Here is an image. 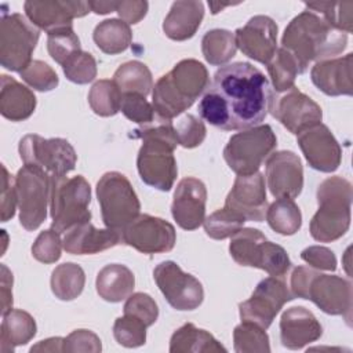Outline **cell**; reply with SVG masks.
<instances>
[{"mask_svg":"<svg viewBox=\"0 0 353 353\" xmlns=\"http://www.w3.org/2000/svg\"><path fill=\"white\" fill-rule=\"evenodd\" d=\"M352 199V183L342 176H330L319 185V210L310 221V234L314 240L331 243L347 232Z\"/></svg>","mask_w":353,"mask_h":353,"instance_id":"obj_5","label":"cell"},{"mask_svg":"<svg viewBox=\"0 0 353 353\" xmlns=\"http://www.w3.org/2000/svg\"><path fill=\"white\" fill-rule=\"evenodd\" d=\"M1 222H7L14 216L18 200L15 190V178L8 174L6 165H1Z\"/></svg>","mask_w":353,"mask_h":353,"instance_id":"obj_52","label":"cell"},{"mask_svg":"<svg viewBox=\"0 0 353 353\" xmlns=\"http://www.w3.org/2000/svg\"><path fill=\"white\" fill-rule=\"evenodd\" d=\"M277 145L269 124H259L232 135L223 149V159L237 175L255 174Z\"/></svg>","mask_w":353,"mask_h":353,"instance_id":"obj_9","label":"cell"},{"mask_svg":"<svg viewBox=\"0 0 353 353\" xmlns=\"http://www.w3.org/2000/svg\"><path fill=\"white\" fill-rule=\"evenodd\" d=\"M272 95L266 76L250 62L223 65L208 84L199 114L225 131L248 130L265 120Z\"/></svg>","mask_w":353,"mask_h":353,"instance_id":"obj_1","label":"cell"},{"mask_svg":"<svg viewBox=\"0 0 353 353\" xmlns=\"http://www.w3.org/2000/svg\"><path fill=\"white\" fill-rule=\"evenodd\" d=\"M146 324L139 319L124 314L113 324L114 339L125 347H138L146 342Z\"/></svg>","mask_w":353,"mask_h":353,"instance_id":"obj_43","label":"cell"},{"mask_svg":"<svg viewBox=\"0 0 353 353\" xmlns=\"http://www.w3.org/2000/svg\"><path fill=\"white\" fill-rule=\"evenodd\" d=\"M62 240L59 233L52 228L40 232L32 245V255L34 259L43 263H54L61 258Z\"/></svg>","mask_w":353,"mask_h":353,"instance_id":"obj_46","label":"cell"},{"mask_svg":"<svg viewBox=\"0 0 353 353\" xmlns=\"http://www.w3.org/2000/svg\"><path fill=\"white\" fill-rule=\"evenodd\" d=\"M269 110L290 132L298 135L302 131L320 124L321 108L306 94L292 87L280 97L272 95Z\"/></svg>","mask_w":353,"mask_h":353,"instance_id":"obj_16","label":"cell"},{"mask_svg":"<svg viewBox=\"0 0 353 353\" xmlns=\"http://www.w3.org/2000/svg\"><path fill=\"white\" fill-rule=\"evenodd\" d=\"M15 190L22 228L36 230L47 218L51 178L34 167L23 165L15 175Z\"/></svg>","mask_w":353,"mask_h":353,"instance_id":"obj_12","label":"cell"},{"mask_svg":"<svg viewBox=\"0 0 353 353\" xmlns=\"http://www.w3.org/2000/svg\"><path fill=\"white\" fill-rule=\"evenodd\" d=\"M135 285L134 273L121 263H110L103 266L97 274V292L108 302H121L127 299Z\"/></svg>","mask_w":353,"mask_h":353,"instance_id":"obj_29","label":"cell"},{"mask_svg":"<svg viewBox=\"0 0 353 353\" xmlns=\"http://www.w3.org/2000/svg\"><path fill=\"white\" fill-rule=\"evenodd\" d=\"M88 103L98 116H114L120 110L121 92L113 80H98L88 92Z\"/></svg>","mask_w":353,"mask_h":353,"instance_id":"obj_38","label":"cell"},{"mask_svg":"<svg viewBox=\"0 0 353 353\" xmlns=\"http://www.w3.org/2000/svg\"><path fill=\"white\" fill-rule=\"evenodd\" d=\"M323 334V327L316 316L303 306L287 309L280 319V339L283 346L298 350L317 341Z\"/></svg>","mask_w":353,"mask_h":353,"instance_id":"obj_25","label":"cell"},{"mask_svg":"<svg viewBox=\"0 0 353 353\" xmlns=\"http://www.w3.org/2000/svg\"><path fill=\"white\" fill-rule=\"evenodd\" d=\"M123 244L143 254L168 252L174 248L176 233L174 226L153 215L139 214L123 230Z\"/></svg>","mask_w":353,"mask_h":353,"instance_id":"obj_15","label":"cell"},{"mask_svg":"<svg viewBox=\"0 0 353 353\" xmlns=\"http://www.w3.org/2000/svg\"><path fill=\"white\" fill-rule=\"evenodd\" d=\"M97 197L102 221L109 229L121 232L139 215V199L128 178L121 172H105L97 183Z\"/></svg>","mask_w":353,"mask_h":353,"instance_id":"obj_8","label":"cell"},{"mask_svg":"<svg viewBox=\"0 0 353 353\" xmlns=\"http://www.w3.org/2000/svg\"><path fill=\"white\" fill-rule=\"evenodd\" d=\"M19 74L26 84L37 91H51L59 83L55 70L48 63L39 59H33Z\"/></svg>","mask_w":353,"mask_h":353,"instance_id":"obj_44","label":"cell"},{"mask_svg":"<svg viewBox=\"0 0 353 353\" xmlns=\"http://www.w3.org/2000/svg\"><path fill=\"white\" fill-rule=\"evenodd\" d=\"M30 352H63V338L54 336L40 341L37 345L30 347Z\"/></svg>","mask_w":353,"mask_h":353,"instance_id":"obj_56","label":"cell"},{"mask_svg":"<svg viewBox=\"0 0 353 353\" xmlns=\"http://www.w3.org/2000/svg\"><path fill=\"white\" fill-rule=\"evenodd\" d=\"M113 83L123 94H139L146 97L153 88V79L149 68L139 61H128L117 68Z\"/></svg>","mask_w":353,"mask_h":353,"instance_id":"obj_33","label":"cell"},{"mask_svg":"<svg viewBox=\"0 0 353 353\" xmlns=\"http://www.w3.org/2000/svg\"><path fill=\"white\" fill-rule=\"evenodd\" d=\"M317 273V270L307 268V266H296L292 270L291 274V294L294 295V298H302L306 299L307 295V290L310 285L312 279L314 277V274Z\"/></svg>","mask_w":353,"mask_h":353,"instance_id":"obj_53","label":"cell"},{"mask_svg":"<svg viewBox=\"0 0 353 353\" xmlns=\"http://www.w3.org/2000/svg\"><path fill=\"white\" fill-rule=\"evenodd\" d=\"M63 73L68 80L76 84H87L97 76L95 58L85 51L74 54L63 66Z\"/></svg>","mask_w":353,"mask_h":353,"instance_id":"obj_45","label":"cell"},{"mask_svg":"<svg viewBox=\"0 0 353 353\" xmlns=\"http://www.w3.org/2000/svg\"><path fill=\"white\" fill-rule=\"evenodd\" d=\"M134 134L142 139L137 157L141 179L154 189L168 192L178 174L174 150L179 143L172 123L161 120L156 125H143Z\"/></svg>","mask_w":353,"mask_h":353,"instance_id":"obj_3","label":"cell"},{"mask_svg":"<svg viewBox=\"0 0 353 353\" xmlns=\"http://www.w3.org/2000/svg\"><path fill=\"white\" fill-rule=\"evenodd\" d=\"M102 350L101 339L90 330H74L63 338V352H91L98 353Z\"/></svg>","mask_w":353,"mask_h":353,"instance_id":"obj_50","label":"cell"},{"mask_svg":"<svg viewBox=\"0 0 353 353\" xmlns=\"http://www.w3.org/2000/svg\"><path fill=\"white\" fill-rule=\"evenodd\" d=\"M178 143L183 148L192 149L199 146L205 138V125L194 114H183L174 125Z\"/></svg>","mask_w":353,"mask_h":353,"instance_id":"obj_47","label":"cell"},{"mask_svg":"<svg viewBox=\"0 0 353 353\" xmlns=\"http://www.w3.org/2000/svg\"><path fill=\"white\" fill-rule=\"evenodd\" d=\"M266 183L276 199L299 196L303 188L301 159L291 150L272 153L266 159Z\"/></svg>","mask_w":353,"mask_h":353,"instance_id":"obj_21","label":"cell"},{"mask_svg":"<svg viewBox=\"0 0 353 353\" xmlns=\"http://www.w3.org/2000/svg\"><path fill=\"white\" fill-rule=\"evenodd\" d=\"M47 50L50 57L62 66L74 54L81 51L80 40L72 26L57 29L47 33Z\"/></svg>","mask_w":353,"mask_h":353,"instance_id":"obj_40","label":"cell"},{"mask_svg":"<svg viewBox=\"0 0 353 353\" xmlns=\"http://www.w3.org/2000/svg\"><path fill=\"white\" fill-rule=\"evenodd\" d=\"M266 68L276 92H285L295 87V77L303 73L296 59L283 47L277 48L274 57L269 61Z\"/></svg>","mask_w":353,"mask_h":353,"instance_id":"obj_37","label":"cell"},{"mask_svg":"<svg viewBox=\"0 0 353 353\" xmlns=\"http://www.w3.org/2000/svg\"><path fill=\"white\" fill-rule=\"evenodd\" d=\"M307 10L320 12L323 18L335 29L350 33L353 28V3L352 1H320L305 3Z\"/></svg>","mask_w":353,"mask_h":353,"instance_id":"obj_39","label":"cell"},{"mask_svg":"<svg viewBox=\"0 0 353 353\" xmlns=\"http://www.w3.org/2000/svg\"><path fill=\"white\" fill-rule=\"evenodd\" d=\"M203 17L204 4L201 1H175L163 22V30L168 39L185 41L194 36Z\"/></svg>","mask_w":353,"mask_h":353,"instance_id":"obj_27","label":"cell"},{"mask_svg":"<svg viewBox=\"0 0 353 353\" xmlns=\"http://www.w3.org/2000/svg\"><path fill=\"white\" fill-rule=\"evenodd\" d=\"M230 256L241 266L258 268L274 277H284L291 269L287 251L254 228H241L229 243Z\"/></svg>","mask_w":353,"mask_h":353,"instance_id":"obj_7","label":"cell"},{"mask_svg":"<svg viewBox=\"0 0 353 353\" xmlns=\"http://www.w3.org/2000/svg\"><path fill=\"white\" fill-rule=\"evenodd\" d=\"M244 222L245 219L243 216L223 207L207 216L203 225L207 236L215 240H223L237 233L243 228Z\"/></svg>","mask_w":353,"mask_h":353,"instance_id":"obj_42","label":"cell"},{"mask_svg":"<svg viewBox=\"0 0 353 353\" xmlns=\"http://www.w3.org/2000/svg\"><path fill=\"white\" fill-rule=\"evenodd\" d=\"M234 40L244 55L268 65L277 51V25L266 15H255L234 32Z\"/></svg>","mask_w":353,"mask_h":353,"instance_id":"obj_18","label":"cell"},{"mask_svg":"<svg viewBox=\"0 0 353 353\" xmlns=\"http://www.w3.org/2000/svg\"><path fill=\"white\" fill-rule=\"evenodd\" d=\"M117 244H123L121 232L109 228L97 229L90 221L72 226L62 239L63 250L73 255L98 254Z\"/></svg>","mask_w":353,"mask_h":353,"instance_id":"obj_24","label":"cell"},{"mask_svg":"<svg viewBox=\"0 0 353 353\" xmlns=\"http://www.w3.org/2000/svg\"><path fill=\"white\" fill-rule=\"evenodd\" d=\"M119 1H88L90 10L95 14H108L117 10Z\"/></svg>","mask_w":353,"mask_h":353,"instance_id":"obj_57","label":"cell"},{"mask_svg":"<svg viewBox=\"0 0 353 353\" xmlns=\"http://www.w3.org/2000/svg\"><path fill=\"white\" fill-rule=\"evenodd\" d=\"M347 44V34L332 28L323 17L305 10L284 29L281 47L287 50L305 72L312 61H324L341 54Z\"/></svg>","mask_w":353,"mask_h":353,"instance_id":"obj_2","label":"cell"},{"mask_svg":"<svg viewBox=\"0 0 353 353\" xmlns=\"http://www.w3.org/2000/svg\"><path fill=\"white\" fill-rule=\"evenodd\" d=\"M23 10L28 19L47 33L72 26L74 18L87 15L91 10L88 1H63V0H43L25 1Z\"/></svg>","mask_w":353,"mask_h":353,"instance_id":"obj_22","label":"cell"},{"mask_svg":"<svg viewBox=\"0 0 353 353\" xmlns=\"http://www.w3.org/2000/svg\"><path fill=\"white\" fill-rule=\"evenodd\" d=\"M90 201L91 188L84 176H51V228L58 233H65L72 226L88 222L91 219Z\"/></svg>","mask_w":353,"mask_h":353,"instance_id":"obj_6","label":"cell"},{"mask_svg":"<svg viewBox=\"0 0 353 353\" xmlns=\"http://www.w3.org/2000/svg\"><path fill=\"white\" fill-rule=\"evenodd\" d=\"M97 47L109 55L125 51L132 40L130 25L121 19L110 18L99 22L92 33Z\"/></svg>","mask_w":353,"mask_h":353,"instance_id":"obj_32","label":"cell"},{"mask_svg":"<svg viewBox=\"0 0 353 353\" xmlns=\"http://www.w3.org/2000/svg\"><path fill=\"white\" fill-rule=\"evenodd\" d=\"M269 226L279 234H295L302 225V214L294 199H276L266 210L265 215Z\"/></svg>","mask_w":353,"mask_h":353,"instance_id":"obj_34","label":"cell"},{"mask_svg":"<svg viewBox=\"0 0 353 353\" xmlns=\"http://www.w3.org/2000/svg\"><path fill=\"white\" fill-rule=\"evenodd\" d=\"M306 299L312 301L327 314L345 316L350 321L352 314V284L349 280L335 274L317 272L310 281Z\"/></svg>","mask_w":353,"mask_h":353,"instance_id":"obj_19","label":"cell"},{"mask_svg":"<svg viewBox=\"0 0 353 353\" xmlns=\"http://www.w3.org/2000/svg\"><path fill=\"white\" fill-rule=\"evenodd\" d=\"M40 30L22 14L3 12L0 21V63L11 72H22L33 59L32 54Z\"/></svg>","mask_w":353,"mask_h":353,"instance_id":"obj_10","label":"cell"},{"mask_svg":"<svg viewBox=\"0 0 353 353\" xmlns=\"http://www.w3.org/2000/svg\"><path fill=\"white\" fill-rule=\"evenodd\" d=\"M301 258L314 269L331 270L336 269V256L335 254L323 245H310L301 252Z\"/></svg>","mask_w":353,"mask_h":353,"instance_id":"obj_51","label":"cell"},{"mask_svg":"<svg viewBox=\"0 0 353 353\" xmlns=\"http://www.w3.org/2000/svg\"><path fill=\"white\" fill-rule=\"evenodd\" d=\"M124 314L134 316L143 321L146 327H150L156 323L159 317V307L154 299L143 292L131 294L124 303Z\"/></svg>","mask_w":353,"mask_h":353,"instance_id":"obj_49","label":"cell"},{"mask_svg":"<svg viewBox=\"0 0 353 353\" xmlns=\"http://www.w3.org/2000/svg\"><path fill=\"white\" fill-rule=\"evenodd\" d=\"M236 51L234 33L226 29H212L201 39V52L210 65H226L236 55Z\"/></svg>","mask_w":353,"mask_h":353,"instance_id":"obj_36","label":"cell"},{"mask_svg":"<svg viewBox=\"0 0 353 353\" xmlns=\"http://www.w3.org/2000/svg\"><path fill=\"white\" fill-rule=\"evenodd\" d=\"M154 281L165 301L176 310H194L204 299L201 283L192 274L185 273L172 261L159 263L153 270Z\"/></svg>","mask_w":353,"mask_h":353,"instance_id":"obj_14","label":"cell"},{"mask_svg":"<svg viewBox=\"0 0 353 353\" xmlns=\"http://www.w3.org/2000/svg\"><path fill=\"white\" fill-rule=\"evenodd\" d=\"M148 1H119L117 14L128 25L138 23L148 12Z\"/></svg>","mask_w":353,"mask_h":353,"instance_id":"obj_54","label":"cell"},{"mask_svg":"<svg viewBox=\"0 0 353 353\" xmlns=\"http://www.w3.org/2000/svg\"><path fill=\"white\" fill-rule=\"evenodd\" d=\"M352 68L353 54L349 52L345 57L316 62L310 70V79L320 91L330 97L352 95Z\"/></svg>","mask_w":353,"mask_h":353,"instance_id":"obj_26","label":"cell"},{"mask_svg":"<svg viewBox=\"0 0 353 353\" xmlns=\"http://www.w3.org/2000/svg\"><path fill=\"white\" fill-rule=\"evenodd\" d=\"M37 327L34 319L25 310L11 309L3 314L0 327V352L11 353L19 345H26L34 335Z\"/></svg>","mask_w":353,"mask_h":353,"instance_id":"obj_30","label":"cell"},{"mask_svg":"<svg viewBox=\"0 0 353 353\" xmlns=\"http://www.w3.org/2000/svg\"><path fill=\"white\" fill-rule=\"evenodd\" d=\"M298 145L312 168L321 172L338 170L342 149L325 124H316L298 134Z\"/></svg>","mask_w":353,"mask_h":353,"instance_id":"obj_20","label":"cell"},{"mask_svg":"<svg viewBox=\"0 0 353 353\" xmlns=\"http://www.w3.org/2000/svg\"><path fill=\"white\" fill-rule=\"evenodd\" d=\"M36 109L34 94L14 77L1 74L0 113L11 121H22L32 116Z\"/></svg>","mask_w":353,"mask_h":353,"instance_id":"obj_28","label":"cell"},{"mask_svg":"<svg viewBox=\"0 0 353 353\" xmlns=\"http://www.w3.org/2000/svg\"><path fill=\"white\" fill-rule=\"evenodd\" d=\"M19 156L23 165L34 167L51 176H65L74 170L77 154L69 141L63 138L46 139L37 134H28L19 141Z\"/></svg>","mask_w":353,"mask_h":353,"instance_id":"obj_11","label":"cell"},{"mask_svg":"<svg viewBox=\"0 0 353 353\" xmlns=\"http://www.w3.org/2000/svg\"><path fill=\"white\" fill-rule=\"evenodd\" d=\"M208 6L211 7V12L212 14H218L222 8L228 7V6H233L232 3H226V4H221V3H208Z\"/></svg>","mask_w":353,"mask_h":353,"instance_id":"obj_58","label":"cell"},{"mask_svg":"<svg viewBox=\"0 0 353 353\" xmlns=\"http://www.w3.org/2000/svg\"><path fill=\"white\" fill-rule=\"evenodd\" d=\"M171 353H207V352H226L208 331L197 328L192 323L179 327L170 339Z\"/></svg>","mask_w":353,"mask_h":353,"instance_id":"obj_31","label":"cell"},{"mask_svg":"<svg viewBox=\"0 0 353 353\" xmlns=\"http://www.w3.org/2000/svg\"><path fill=\"white\" fill-rule=\"evenodd\" d=\"M1 316L12 309V273L1 265Z\"/></svg>","mask_w":353,"mask_h":353,"instance_id":"obj_55","label":"cell"},{"mask_svg":"<svg viewBox=\"0 0 353 353\" xmlns=\"http://www.w3.org/2000/svg\"><path fill=\"white\" fill-rule=\"evenodd\" d=\"M210 84L207 68L196 59L179 61L154 84L152 98L160 120L171 121L193 105Z\"/></svg>","mask_w":353,"mask_h":353,"instance_id":"obj_4","label":"cell"},{"mask_svg":"<svg viewBox=\"0 0 353 353\" xmlns=\"http://www.w3.org/2000/svg\"><path fill=\"white\" fill-rule=\"evenodd\" d=\"M121 113L131 121L148 125L154 119V109L146 101V97L139 94H123L121 95Z\"/></svg>","mask_w":353,"mask_h":353,"instance_id":"obj_48","label":"cell"},{"mask_svg":"<svg viewBox=\"0 0 353 353\" xmlns=\"http://www.w3.org/2000/svg\"><path fill=\"white\" fill-rule=\"evenodd\" d=\"M85 274L81 266L73 262L58 265L51 273V291L61 301L77 298L84 288Z\"/></svg>","mask_w":353,"mask_h":353,"instance_id":"obj_35","label":"cell"},{"mask_svg":"<svg viewBox=\"0 0 353 353\" xmlns=\"http://www.w3.org/2000/svg\"><path fill=\"white\" fill-rule=\"evenodd\" d=\"M223 207L245 221L262 222L268 210L263 175L259 171L251 175H237Z\"/></svg>","mask_w":353,"mask_h":353,"instance_id":"obj_17","label":"cell"},{"mask_svg":"<svg viewBox=\"0 0 353 353\" xmlns=\"http://www.w3.org/2000/svg\"><path fill=\"white\" fill-rule=\"evenodd\" d=\"M292 299L294 295L287 288L283 277H266L258 283L247 301L239 303L240 319L266 330L280 309Z\"/></svg>","mask_w":353,"mask_h":353,"instance_id":"obj_13","label":"cell"},{"mask_svg":"<svg viewBox=\"0 0 353 353\" xmlns=\"http://www.w3.org/2000/svg\"><path fill=\"white\" fill-rule=\"evenodd\" d=\"M205 185L193 176L181 179L175 188L171 214L175 222L185 230H194L205 219Z\"/></svg>","mask_w":353,"mask_h":353,"instance_id":"obj_23","label":"cell"},{"mask_svg":"<svg viewBox=\"0 0 353 353\" xmlns=\"http://www.w3.org/2000/svg\"><path fill=\"white\" fill-rule=\"evenodd\" d=\"M233 346L237 353L270 352L269 336L263 328L252 323L241 321L233 331Z\"/></svg>","mask_w":353,"mask_h":353,"instance_id":"obj_41","label":"cell"}]
</instances>
